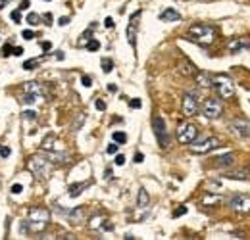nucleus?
Returning a JSON list of instances; mask_svg holds the SVG:
<instances>
[{
	"label": "nucleus",
	"mask_w": 250,
	"mask_h": 240,
	"mask_svg": "<svg viewBox=\"0 0 250 240\" xmlns=\"http://www.w3.org/2000/svg\"><path fill=\"white\" fill-rule=\"evenodd\" d=\"M216 37H218L216 27H212V25H208V23H194V25H190L187 31L188 40H192V42H196V44H202V46L212 44V42L216 40Z\"/></svg>",
	"instance_id": "f257e3e1"
},
{
	"label": "nucleus",
	"mask_w": 250,
	"mask_h": 240,
	"mask_svg": "<svg viewBox=\"0 0 250 240\" xmlns=\"http://www.w3.org/2000/svg\"><path fill=\"white\" fill-rule=\"evenodd\" d=\"M27 169L39 179H48L52 171V161L44 156H31L27 160Z\"/></svg>",
	"instance_id": "f03ea898"
},
{
	"label": "nucleus",
	"mask_w": 250,
	"mask_h": 240,
	"mask_svg": "<svg viewBox=\"0 0 250 240\" xmlns=\"http://www.w3.org/2000/svg\"><path fill=\"white\" fill-rule=\"evenodd\" d=\"M214 89L218 90V94L223 100H229L235 96V83L229 75H223V73L216 75L214 77Z\"/></svg>",
	"instance_id": "7ed1b4c3"
},
{
	"label": "nucleus",
	"mask_w": 250,
	"mask_h": 240,
	"mask_svg": "<svg viewBox=\"0 0 250 240\" xmlns=\"http://www.w3.org/2000/svg\"><path fill=\"white\" fill-rule=\"evenodd\" d=\"M219 146V140L216 137H204V139H194L190 144H188V148L192 154H208V152H212L214 148H218Z\"/></svg>",
	"instance_id": "20e7f679"
},
{
	"label": "nucleus",
	"mask_w": 250,
	"mask_h": 240,
	"mask_svg": "<svg viewBox=\"0 0 250 240\" xmlns=\"http://www.w3.org/2000/svg\"><path fill=\"white\" fill-rule=\"evenodd\" d=\"M152 129H154V135H156V140H158V144H160V148H167V146H169V135H167L164 118L154 116V118H152Z\"/></svg>",
	"instance_id": "39448f33"
},
{
	"label": "nucleus",
	"mask_w": 250,
	"mask_h": 240,
	"mask_svg": "<svg viewBox=\"0 0 250 240\" xmlns=\"http://www.w3.org/2000/svg\"><path fill=\"white\" fill-rule=\"evenodd\" d=\"M221 114H223V106H221V102H219L218 98L204 100V104H202V116L206 120H219Z\"/></svg>",
	"instance_id": "423d86ee"
},
{
	"label": "nucleus",
	"mask_w": 250,
	"mask_h": 240,
	"mask_svg": "<svg viewBox=\"0 0 250 240\" xmlns=\"http://www.w3.org/2000/svg\"><path fill=\"white\" fill-rule=\"evenodd\" d=\"M198 137V129H196V125H192V123H181L179 127H177V140L181 142V144H190L194 139Z\"/></svg>",
	"instance_id": "0eeeda50"
},
{
	"label": "nucleus",
	"mask_w": 250,
	"mask_h": 240,
	"mask_svg": "<svg viewBox=\"0 0 250 240\" xmlns=\"http://www.w3.org/2000/svg\"><path fill=\"white\" fill-rule=\"evenodd\" d=\"M227 206L237 213H249L250 211V196L247 194H235L227 200Z\"/></svg>",
	"instance_id": "6e6552de"
},
{
	"label": "nucleus",
	"mask_w": 250,
	"mask_h": 240,
	"mask_svg": "<svg viewBox=\"0 0 250 240\" xmlns=\"http://www.w3.org/2000/svg\"><path fill=\"white\" fill-rule=\"evenodd\" d=\"M183 116H187V118H192V116H196L198 114V110H200V104H198V94L196 92H187L185 96H183Z\"/></svg>",
	"instance_id": "1a4fd4ad"
},
{
	"label": "nucleus",
	"mask_w": 250,
	"mask_h": 240,
	"mask_svg": "<svg viewBox=\"0 0 250 240\" xmlns=\"http://www.w3.org/2000/svg\"><path fill=\"white\" fill-rule=\"evenodd\" d=\"M141 10L139 12H135L133 16H131V20H129V23H127V42L133 46V48H137V31H139V20H141Z\"/></svg>",
	"instance_id": "9d476101"
},
{
	"label": "nucleus",
	"mask_w": 250,
	"mask_h": 240,
	"mask_svg": "<svg viewBox=\"0 0 250 240\" xmlns=\"http://www.w3.org/2000/svg\"><path fill=\"white\" fill-rule=\"evenodd\" d=\"M250 42L247 39H243V37H235V39H231L229 42H227V50L231 52V54H239V52H243V48H249Z\"/></svg>",
	"instance_id": "9b49d317"
},
{
	"label": "nucleus",
	"mask_w": 250,
	"mask_h": 240,
	"mask_svg": "<svg viewBox=\"0 0 250 240\" xmlns=\"http://www.w3.org/2000/svg\"><path fill=\"white\" fill-rule=\"evenodd\" d=\"M231 131L237 135V137H243V139H249L250 137V123L249 121L237 120L231 123Z\"/></svg>",
	"instance_id": "f8f14e48"
},
{
	"label": "nucleus",
	"mask_w": 250,
	"mask_h": 240,
	"mask_svg": "<svg viewBox=\"0 0 250 240\" xmlns=\"http://www.w3.org/2000/svg\"><path fill=\"white\" fill-rule=\"evenodd\" d=\"M29 219H31V221L48 223V221H50V211L46 210V208H31V210H29Z\"/></svg>",
	"instance_id": "ddd939ff"
},
{
	"label": "nucleus",
	"mask_w": 250,
	"mask_h": 240,
	"mask_svg": "<svg viewBox=\"0 0 250 240\" xmlns=\"http://www.w3.org/2000/svg\"><path fill=\"white\" fill-rule=\"evenodd\" d=\"M181 20V14L173 8H166L162 14H160V21H166V23H171V21H179Z\"/></svg>",
	"instance_id": "4468645a"
},
{
	"label": "nucleus",
	"mask_w": 250,
	"mask_h": 240,
	"mask_svg": "<svg viewBox=\"0 0 250 240\" xmlns=\"http://www.w3.org/2000/svg\"><path fill=\"white\" fill-rule=\"evenodd\" d=\"M21 90H23L25 94H35V96H41V94L44 92V87H42L41 83H37V81H29V83H23Z\"/></svg>",
	"instance_id": "2eb2a0df"
},
{
	"label": "nucleus",
	"mask_w": 250,
	"mask_h": 240,
	"mask_svg": "<svg viewBox=\"0 0 250 240\" xmlns=\"http://www.w3.org/2000/svg\"><path fill=\"white\" fill-rule=\"evenodd\" d=\"M67 219L71 225H79L83 219H85V210L83 208H73V210L67 211Z\"/></svg>",
	"instance_id": "dca6fc26"
},
{
	"label": "nucleus",
	"mask_w": 250,
	"mask_h": 240,
	"mask_svg": "<svg viewBox=\"0 0 250 240\" xmlns=\"http://www.w3.org/2000/svg\"><path fill=\"white\" fill-rule=\"evenodd\" d=\"M194 79H196L198 87H204V89L214 85V79H212V77H210L206 71H196V73H194Z\"/></svg>",
	"instance_id": "f3484780"
},
{
	"label": "nucleus",
	"mask_w": 250,
	"mask_h": 240,
	"mask_svg": "<svg viewBox=\"0 0 250 240\" xmlns=\"http://www.w3.org/2000/svg\"><path fill=\"white\" fill-rule=\"evenodd\" d=\"M216 167H229V165H233L235 163V154H223V156H219V158H216Z\"/></svg>",
	"instance_id": "a211bd4d"
},
{
	"label": "nucleus",
	"mask_w": 250,
	"mask_h": 240,
	"mask_svg": "<svg viewBox=\"0 0 250 240\" xmlns=\"http://www.w3.org/2000/svg\"><path fill=\"white\" fill-rule=\"evenodd\" d=\"M56 142H58V140H56V137H54V135H46V137H44V140L41 142V150L42 152H54L56 150Z\"/></svg>",
	"instance_id": "6ab92c4d"
},
{
	"label": "nucleus",
	"mask_w": 250,
	"mask_h": 240,
	"mask_svg": "<svg viewBox=\"0 0 250 240\" xmlns=\"http://www.w3.org/2000/svg\"><path fill=\"white\" fill-rule=\"evenodd\" d=\"M85 188H89V182H77V184H71L69 186V198H77V196H81L83 194V190Z\"/></svg>",
	"instance_id": "aec40b11"
},
{
	"label": "nucleus",
	"mask_w": 250,
	"mask_h": 240,
	"mask_svg": "<svg viewBox=\"0 0 250 240\" xmlns=\"http://www.w3.org/2000/svg\"><path fill=\"white\" fill-rule=\"evenodd\" d=\"M179 71H181L185 77H190V75L196 73V67H194L188 60H181V63H179Z\"/></svg>",
	"instance_id": "412c9836"
},
{
	"label": "nucleus",
	"mask_w": 250,
	"mask_h": 240,
	"mask_svg": "<svg viewBox=\"0 0 250 240\" xmlns=\"http://www.w3.org/2000/svg\"><path fill=\"white\" fill-rule=\"evenodd\" d=\"M148 202H150L148 192H146L145 188H141V190H139V198H137V206H139V208H146Z\"/></svg>",
	"instance_id": "4be33fe9"
},
{
	"label": "nucleus",
	"mask_w": 250,
	"mask_h": 240,
	"mask_svg": "<svg viewBox=\"0 0 250 240\" xmlns=\"http://www.w3.org/2000/svg\"><path fill=\"white\" fill-rule=\"evenodd\" d=\"M227 179H237V180H249L250 179V169H243V171H235V173H227Z\"/></svg>",
	"instance_id": "5701e85b"
},
{
	"label": "nucleus",
	"mask_w": 250,
	"mask_h": 240,
	"mask_svg": "<svg viewBox=\"0 0 250 240\" xmlns=\"http://www.w3.org/2000/svg\"><path fill=\"white\" fill-rule=\"evenodd\" d=\"M104 221H106V219H104L102 215H94L93 219L89 221V229H100V227L104 225Z\"/></svg>",
	"instance_id": "b1692460"
},
{
	"label": "nucleus",
	"mask_w": 250,
	"mask_h": 240,
	"mask_svg": "<svg viewBox=\"0 0 250 240\" xmlns=\"http://www.w3.org/2000/svg\"><path fill=\"white\" fill-rule=\"evenodd\" d=\"M41 20H42V18H41L39 14H35V12H31V14H27V18H25V21H27V23H29L31 27H35V25H39V23H41Z\"/></svg>",
	"instance_id": "393cba45"
},
{
	"label": "nucleus",
	"mask_w": 250,
	"mask_h": 240,
	"mask_svg": "<svg viewBox=\"0 0 250 240\" xmlns=\"http://www.w3.org/2000/svg\"><path fill=\"white\" fill-rule=\"evenodd\" d=\"M112 139H114V142H118V144H125L127 135H125V133H122V131H116V133L112 135Z\"/></svg>",
	"instance_id": "a878e982"
},
{
	"label": "nucleus",
	"mask_w": 250,
	"mask_h": 240,
	"mask_svg": "<svg viewBox=\"0 0 250 240\" xmlns=\"http://www.w3.org/2000/svg\"><path fill=\"white\" fill-rule=\"evenodd\" d=\"M112 69H114V61L110 60V58H104V60H102V71H104V73H110Z\"/></svg>",
	"instance_id": "bb28decb"
},
{
	"label": "nucleus",
	"mask_w": 250,
	"mask_h": 240,
	"mask_svg": "<svg viewBox=\"0 0 250 240\" xmlns=\"http://www.w3.org/2000/svg\"><path fill=\"white\" fill-rule=\"evenodd\" d=\"M85 46H87V50H89V52H96V50L100 48V42H98L96 39H91V40H89Z\"/></svg>",
	"instance_id": "cd10ccee"
},
{
	"label": "nucleus",
	"mask_w": 250,
	"mask_h": 240,
	"mask_svg": "<svg viewBox=\"0 0 250 240\" xmlns=\"http://www.w3.org/2000/svg\"><path fill=\"white\" fill-rule=\"evenodd\" d=\"M10 18H12L16 23H21V10H14V12L10 14Z\"/></svg>",
	"instance_id": "c85d7f7f"
},
{
	"label": "nucleus",
	"mask_w": 250,
	"mask_h": 240,
	"mask_svg": "<svg viewBox=\"0 0 250 240\" xmlns=\"http://www.w3.org/2000/svg\"><path fill=\"white\" fill-rule=\"evenodd\" d=\"M39 61H41V60H37V58L27 60L25 63H23V67H25V69H35V65H39Z\"/></svg>",
	"instance_id": "c756f323"
},
{
	"label": "nucleus",
	"mask_w": 250,
	"mask_h": 240,
	"mask_svg": "<svg viewBox=\"0 0 250 240\" xmlns=\"http://www.w3.org/2000/svg\"><path fill=\"white\" fill-rule=\"evenodd\" d=\"M83 123H85V114H81V116L77 118V121L73 123V131H79V127H81Z\"/></svg>",
	"instance_id": "7c9ffc66"
},
{
	"label": "nucleus",
	"mask_w": 250,
	"mask_h": 240,
	"mask_svg": "<svg viewBox=\"0 0 250 240\" xmlns=\"http://www.w3.org/2000/svg\"><path fill=\"white\" fill-rule=\"evenodd\" d=\"M23 120H37V112H33V110H25L23 112Z\"/></svg>",
	"instance_id": "2f4dec72"
},
{
	"label": "nucleus",
	"mask_w": 250,
	"mask_h": 240,
	"mask_svg": "<svg viewBox=\"0 0 250 240\" xmlns=\"http://www.w3.org/2000/svg\"><path fill=\"white\" fill-rule=\"evenodd\" d=\"M12 52H14V48H12L10 44H6V46L2 48V56H4V58H8V56H12Z\"/></svg>",
	"instance_id": "473e14b6"
},
{
	"label": "nucleus",
	"mask_w": 250,
	"mask_h": 240,
	"mask_svg": "<svg viewBox=\"0 0 250 240\" xmlns=\"http://www.w3.org/2000/svg\"><path fill=\"white\" fill-rule=\"evenodd\" d=\"M81 83H83V87H93V79L89 77V75H83V79H81Z\"/></svg>",
	"instance_id": "72a5a7b5"
},
{
	"label": "nucleus",
	"mask_w": 250,
	"mask_h": 240,
	"mask_svg": "<svg viewBox=\"0 0 250 240\" xmlns=\"http://www.w3.org/2000/svg\"><path fill=\"white\" fill-rule=\"evenodd\" d=\"M129 106H131V108H135V110H139V108H141V106H143V102H141V100H139V98H133V100H131V102H129Z\"/></svg>",
	"instance_id": "f704fd0d"
},
{
	"label": "nucleus",
	"mask_w": 250,
	"mask_h": 240,
	"mask_svg": "<svg viewBox=\"0 0 250 240\" xmlns=\"http://www.w3.org/2000/svg\"><path fill=\"white\" fill-rule=\"evenodd\" d=\"M21 37L25 39V40H33V37H35V33H33L31 29H25L23 33H21Z\"/></svg>",
	"instance_id": "c9c22d12"
},
{
	"label": "nucleus",
	"mask_w": 250,
	"mask_h": 240,
	"mask_svg": "<svg viewBox=\"0 0 250 240\" xmlns=\"http://www.w3.org/2000/svg\"><path fill=\"white\" fill-rule=\"evenodd\" d=\"M23 192V184H14L12 186V194H21Z\"/></svg>",
	"instance_id": "e433bc0d"
},
{
	"label": "nucleus",
	"mask_w": 250,
	"mask_h": 240,
	"mask_svg": "<svg viewBox=\"0 0 250 240\" xmlns=\"http://www.w3.org/2000/svg\"><path fill=\"white\" fill-rule=\"evenodd\" d=\"M185 213H187V208L181 206V208H177V210L173 211V217H179V215H185Z\"/></svg>",
	"instance_id": "4c0bfd02"
},
{
	"label": "nucleus",
	"mask_w": 250,
	"mask_h": 240,
	"mask_svg": "<svg viewBox=\"0 0 250 240\" xmlns=\"http://www.w3.org/2000/svg\"><path fill=\"white\" fill-rule=\"evenodd\" d=\"M94 106H96V110H100V112H104V110H106V102H102V100H96V102H94Z\"/></svg>",
	"instance_id": "58836bf2"
},
{
	"label": "nucleus",
	"mask_w": 250,
	"mask_h": 240,
	"mask_svg": "<svg viewBox=\"0 0 250 240\" xmlns=\"http://www.w3.org/2000/svg\"><path fill=\"white\" fill-rule=\"evenodd\" d=\"M114 163H116V165H124V163H125V156L118 154V156H116V160H114Z\"/></svg>",
	"instance_id": "ea45409f"
},
{
	"label": "nucleus",
	"mask_w": 250,
	"mask_h": 240,
	"mask_svg": "<svg viewBox=\"0 0 250 240\" xmlns=\"http://www.w3.org/2000/svg\"><path fill=\"white\" fill-rule=\"evenodd\" d=\"M118 146H120V144H118V142H114V144H110V146L106 148V152H108V154H116V152H118Z\"/></svg>",
	"instance_id": "a19ab883"
},
{
	"label": "nucleus",
	"mask_w": 250,
	"mask_h": 240,
	"mask_svg": "<svg viewBox=\"0 0 250 240\" xmlns=\"http://www.w3.org/2000/svg\"><path fill=\"white\" fill-rule=\"evenodd\" d=\"M10 154H12V150H10L8 146H2V148H0V156H2V158H8Z\"/></svg>",
	"instance_id": "79ce46f5"
},
{
	"label": "nucleus",
	"mask_w": 250,
	"mask_h": 240,
	"mask_svg": "<svg viewBox=\"0 0 250 240\" xmlns=\"http://www.w3.org/2000/svg\"><path fill=\"white\" fill-rule=\"evenodd\" d=\"M42 20H44V23H46V25H52V14H44V16H42Z\"/></svg>",
	"instance_id": "37998d69"
},
{
	"label": "nucleus",
	"mask_w": 250,
	"mask_h": 240,
	"mask_svg": "<svg viewBox=\"0 0 250 240\" xmlns=\"http://www.w3.org/2000/svg\"><path fill=\"white\" fill-rule=\"evenodd\" d=\"M91 40V31H87L85 35H83V39H81V44H87Z\"/></svg>",
	"instance_id": "c03bdc74"
},
{
	"label": "nucleus",
	"mask_w": 250,
	"mask_h": 240,
	"mask_svg": "<svg viewBox=\"0 0 250 240\" xmlns=\"http://www.w3.org/2000/svg\"><path fill=\"white\" fill-rule=\"evenodd\" d=\"M143 161H145V156H143L141 152H137V154H135V163H143Z\"/></svg>",
	"instance_id": "a18cd8bd"
},
{
	"label": "nucleus",
	"mask_w": 250,
	"mask_h": 240,
	"mask_svg": "<svg viewBox=\"0 0 250 240\" xmlns=\"http://www.w3.org/2000/svg\"><path fill=\"white\" fill-rule=\"evenodd\" d=\"M104 25H106L108 29H112V27H114V20H112V18H106V20H104Z\"/></svg>",
	"instance_id": "49530a36"
},
{
	"label": "nucleus",
	"mask_w": 250,
	"mask_h": 240,
	"mask_svg": "<svg viewBox=\"0 0 250 240\" xmlns=\"http://www.w3.org/2000/svg\"><path fill=\"white\" fill-rule=\"evenodd\" d=\"M23 52H25V50H23V48H21V46H16V48H14V52H12V54H14V56H21V54H23Z\"/></svg>",
	"instance_id": "de8ad7c7"
},
{
	"label": "nucleus",
	"mask_w": 250,
	"mask_h": 240,
	"mask_svg": "<svg viewBox=\"0 0 250 240\" xmlns=\"http://www.w3.org/2000/svg\"><path fill=\"white\" fill-rule=\"evenodd\" d=\"M29 0H21V6H20V10H29Z\"/></svg>",
	"instance_id": "09e8293b"
},
{
	"label": "nucleus",
	"mask_w": 250,
	"mask_h": 240,
	"mask_svg": "<svg viewBox=\"0 0 250 240\" xmlns=\"http://www.w3.org/2000/svg\"><path fill=\"white\" fill-rule=\"evenodd\" d=\"M58 23H60V25H67V23H69V18H60V20H58Z\"/></svg>",
	"instance_id": "8fccbe9b"
},
{
	"label": "nucleus",
	"mask_w": 250,
	"mask_h": 240,
	"mask_svg": "<svg viewBox=\"0 0 250 240\" xmlns=\"http://www.w3.org/2000/svg\"><path fill=\"white\" fill-rule=\"evenodd\" d=\"M102 229H104V231H112V229H114V225H112V223H104V225H102Z\"/></svg>",
	"instance_id": "3c124183"
},
{
	"label": "nucleus",
	"mask_w": 250,
	"mask_h": 240,
	"mask_svg": "<svg viewBox=\"0 0 250 240\" xmlns=\"http://www.w3.org/2000/svg\"><path fill=\"white\" fill-rule=\"evenodd\" d=\"M41 46H42V50H50V48H52V44H50V42H42Z\"/></svg>",
	"instance_id": "603ef678"
},
{
	"label": "nucleus",
	"mask_w": 250,
	"mask_h": 240,
	"mask_svg": "<svg viewBox=\"0 0 250 240\" xmlns=\"http://www.w3.org/2000/svg\"><path fill=\"white\" fill-rule=\"evenodd\" d=\"M8 2H12V0H0V10H2V8H4Z\"/></svg>",
	"instance_id": "864d4df0"
},
{
	"label": "nucleus",
	"mask_w": 250,
	"mask_h": 240,
	"mask_svg": "<svg viewBox=\"0 0 250 240\" xmlns=\"http://www.w3.org/2000/svg\"><path fill=\"white\" fill-rule=\"evenodd\" d=\"M108 90H110V92H116L118 87H116V85H108Z\"/></svg>",
	"instance_id": "5fc2aeb1"
},
{
	"label": "nucleus",
	"mask_w": 250,
	"mask_h": 240,
	"mask_svg": "<svg viewBox=\"0 0 250 240\" xmlns=\"http://www.w3.org/2000/svg\"><path fill=\"white\" fill-rule=\"evenodd\" d=\"M44 2H50V0H44Z\"/></svg>",
	"instance_id": "6e6d98bb"
}]
</instances>
